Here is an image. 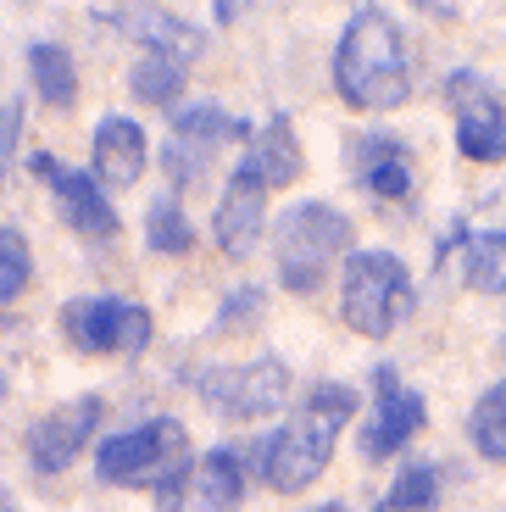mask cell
<instances>
[{
	"mask_svg": "<svg viewBox=\"0 0 506 512\" xmlns=\"http://www.w3.org/2000/svg\"><path fill=\"white\" fill-rule=\"evenodd\" d=\"M351 418H356V390H345V384H317V390H306L301 412H295L267 446H256V468L267 474V485L273 490H306L323 468H329L334 440H340V429Z\"/></svg>",
	"mask_w": 506,
	"mask_h": 512,
	"instance_id": "6da1fadb",
	"label": "cell"
},
{
	"mask_svg": "<svg viewBox=\"0 0 506 512\" xmlns=\"http://www.w3.org/2000/svg\"><path fill=\"white\" fill-rule=\"evenodd\" d=\"M334 84L356 112H384V106L406 101V45H401V28L379 6L356 12L351 28L340 34Z\"/></svg>",
	"mask_w": 506,
	"mask_h": 512,
	"instance_id": "7a4b0ae2",
	"label": "cell"
},
{
	"mask_svg": "<svg viewBox=\"0 0 506 512\" xmlns=\"http://www.w3.org/2000/svg\"><path fill=\"white\" fill-rule=\"evenodd\" d=\"M273 251H279L284 290L312 295L317 284H323V273H329L334 256L351 251V218H340V212H334V206H323V201L290 206V212L279 218Z\"/></svg>",
	"mask_w": 506,
	"mask_h": 512,
	"instance_id": "3957f363",
	"label": "cell"
},
{
	"mask_svg": "<svg viewBox=\"0 0 506 512\" xmlns=\"http://www.w3.org/2000/svg\"><path fill=\"white\" fill-rule=\"evenodd\" d=\"M340 312L356 334L384 340V334L412 312V279H406V268L390 251H356L351 262H345Z\"/></svg>",
	"mask_w": 506,
	"mask_h": 512,
	"instance_id": "277c9868",
	"label": "cell"
},
{
	"mask_svg": "<svg viewBox=\"0 0 506 512\" xmlns=\"http://www.w3.org/2000/svg\"><path fill=\"white\" fill-rule=\"evenodd\" d=\"M67 340L78 351H95V357H117V351H145L151 340V318H145L140 301H73L67 307Z\"/></svg>",
	"mask_w": 506,
	"mask_h": 512,
	"instance_id": "5b68a950",
	"label": "cell"
},
{
	"mask_svg": "<svg viewBox=\"0 0 506 512\" xmlns=\"http://www.w3.org/2000/svg\"><path fill=\"white\" fill-rule=\"evenodd\" d=\"M284 390H290V373H284V362H273V357L245 362V368H217V373L201 379L206 407L223 412V418H234V423L267 418V412L284 401Z\"/></svg>",
	"mask_w": 506,
	"mask_h": 512,
	"instance_id": "8992f818",
	"label": "cell"
},
{
	"mask_svg": "<svg viewBox=\"0 0 506 512\" xmlns=\"http://www.w3.org/2000/svg\"><path fill=\"white\" fill-rule=\"evenodd\" d=\"M445 95L456 106V145H462V156H473V162H506V112L490 84L473 73H451Z\"/></svg>",
	"mask_w": 506,
	"mask_h": 512,
	"instance_id": "52a82bcc",
	"label": "cell"
},
{
	"mask_svg": "<svg viewBox=\"0 0 506 512\" xmlns=\"http://www.w3.org/2000/svg\"><path fill=\"white\" fill-rule=\"evenodd\" d=\"M162 512H240V462L228 451L195 457L190 468H178L156 490Z\"/></svg>",
	"mask_w": 506,
	"mask_h": 512,
	"instance_id": "ba28073f",
	"label": "cell"
},
{
	"mask_svg": "<svg viewBox=\"0 0 506 512\" xmlns=\"http://www.w3.org/2000/svg\"><path fill=\"white\" fill-rule=\"evenodd\" d=\"M184 451V429L173 418H156L145 429H128L117 440H101V457H95V474L106 485H134V479L156 474L162 462H173Z\"/></svg>",
	"mask_w": 506,
	"mask_h": 512,
	"instance_id": "9c48e42d",
	"label": "cell"
},
{
	"mask_svg": "<svg viewBox=\"0 0 506 512\" xmlns=\"http://www.w3.org/2000/svg\"><path fill=\"white\" fill-rule=\"evenodd\" d=\"M240 134H245V123H234V117L217 112V106H190V112H178L173 140H167V173H173L178 184H195L206 173V162H212L228 140H240Z\"/></svg>",
	"mask_w": 506,
	"mask_h": 512,
	"instance_id": "30bf717a",
	"label": "cell"
},
{
	"mask_svg": "<svg viewBox=\"0 0 506 512\" xmlns=\"http://www.w3.org/2000/svg\"><path fill=\"white\" fill-rule=\"evenodd\" d=\"M34 173L56 190V206H62V218L73 223L84 240H112L117 234V212L112 201H106L101 190H95V179L89 173H73V167H62L51 151H39L34 156Z\"/></svg>",
	"mask_w": 506,
	"mask_h": 512,
	"instance_id": "8fae6325",
	"label": "cell"
},
{
	"mask_svg": "<svg viewBox=\"0 0 506 512\" xmlns=\"http://www.w3.org/2000/svg\"><path fill=\"white\" fill-rule=\"evenodd\" d=\"M95 423H101V401L84 396L73 407H56L51 418H39L28 429V457H34L39 474H62L67 462L84 451V440L95 435Z\"/></svg>",
	"mask_w": 506,
	"mask_h": 512,
	"instance_id": "7c38bea8",
	"label": "cell"
},
{
	"mask_svg": "<svg viewBox=\"0 0 506 512\" xmlns=\"http://www.w3.org/2000/svg\"><path fill=\"white\" fill-rule=\"evenodd\" d=\"M379 379H384V396H379V412H373V423H367V435H362V451H367L373 462H379V457H395V451H401L406 440L423 429V396L401 390L390 373H379Z\"/></svg>",
	"mask_w": 506,
	"mask_h": 512,
	"instance_id": "4fadbf2b",
	"label": "cell"
},
{
	"mask_svg": "<svg viewBox=\"0 0 506 512\" xmlns=\"http://www.w3.org/2000/svg\"><path fill=\"white\" fill-rule=\"evenodd\" d=\"M262 201H267V184L240 167L234 184L223 190V201H217V245L228 256H245L256 245V234H262Z\"/></svg>",
	"mask_w": 506,
	"mask_h": 512,
	"instance_id": "5bb4252c",
	"label": "cell"
},
{
	"mask_svg": "<svg viewBox=\"0 0 506 512\" xmlns=\"http://www.w3.org/2000/svg\"><path fill=\"white\" fill-rule=\"evenodd\" d=\"M95 173L106 184H134L145 173V128L134 117H101V128H95Z\"/></svg>",
	"mask_w": 506,
	"mask_h": 512,
	"instance_id": "9a60e30c",
	"label": "cell"
},
{
	"mask_svg": "<svg viewBox=\"0 0 506 512\" xmlns=\"http://www.w3.org/2000/svg\"><path fill=\"white\" fill-rule=\"evenodd\" d=\"M245 173L262 179L267 190H273V184H295V179H301V145H295L290 117H267V128H256V134H251Z\"/></svg>",
	"mask_w": 506,
	"mask_h": 512,
	"instance_id": "2e32d148",
	"label": "cell"
},
{
	"mask_svg": "<svg viewBox=\"0 0 506 512\" xmlns=\"http://www.w3.org/2000/svg\"><path fill=\"white\" fill-rule=\"evenodd\" d=\"M351 156H356V173H362V184L373 195L401 201V195L412 190V156H406L395 140H384V134H362V140L351 145Z\"/></svg>",
	"mask_w": 506,
	"mask_h": 512,
	"instance_id": "e0dca14e",
	"label": "cell"
},
{
	"mask_svg": "<svg viewBox=\"0 0 506 512\" xmlns=\"http://www.w3.org/2000/svg\"><path fill=\"white\" fill-rule=\"evenodd\" d=\"M28 73H34V90L39 101L51 106H73L78 95V67L62 45H28Z\"/></svg>",
	"mask_w": 506,
	"mask_h": 512,
	"instance_id": "ac0fdd59",
	"label": "cell"
},
{
	"mask_svg": "<svg viewBox=\"0 0 506 512\" xmlns=\"http://www.w3.org/2000/svg\"><path fill=\"white\" fill-rule=\"evenodd\" d=\"M462 273H468L473 290H484V295H506V234H473Z\"/></svg>",
	"mask_w": 506,
	"mask_h": 512,
	"instance_id": "d6986e66",
	"label": "cell"
},
{
	"mask_svg": "<svg viewBox=\"0 0 506 512\" xmlns=\"http://www.w3.org/2000/svg\"><path fill=\"white\" fill-rule=\"evenodd\" d=\"M473 446L490 462H506V384H490L473 407Z\"/></svg>",
	"mask_w": 506,
	"mask_h": 512,
	"instance_id": "ffe728a7",
	"label": "cell"
},
{
	"mask_svg": "<svg viewBox=\"0 0 506 512\" xmlns=\"http://www.w3.org/2000/svg\"><path fill=\"white\" fill-rule=\"evenodd\" d=\"M178 84H184V62H178V56H156V51L140 56V67H134V95H140V101L167 106L178 95Z\"/></svg>",
	"mask_w": 506,
	"mask_h": 512,
	"instance_id": "44dd1931",
	"label": "cell"
},
{
	"mask_svg": "<svg viewBox=\"0 0 506 512\" xmlns=\"http://www.w3.org/2000/svg\"><path fill=\"white\" fill-rule=\"evenodd\" d=\"M34 279V256H28V240L17 229H0V307L17 301Z\"/></svg>",
	"mask_w": 506,
	"mask_h": 512,
	"instance_id": "7402d4cb",
	"label": "cell"
},
{
	"mask_svg": "<svg viewBox=\"0 0 506 512\" xmlns=\"http://www.w3.org/2000/svg\"><path fill=\"white\" fill-rule=\"evenodd\" d=\"M440 501V468H406L379 512H429Z\"/></svg>",
	"mask_w": 506,
	"mask_h": 512,
	"instance_id": "603a6c76",
	"label": "cell"
},
{
	"mask_svg": "<svg viewBox=\"0 0 506 512\" xmlns=\"http://www.w3.org/2000/svg\"><path fill=\"white\" fill-rule=\"evenodd\" d=\"M145 234H151L156 251H190V223H184V212H178L173 195L151 201V212H145Z\"/></svg>",
	"mask_w": 506,
	"mask_h": 512,
	"instance_id": "cb8c5ba5",
	"label": "cell"
},
{
	"mask_svg": "<svg viewBox=\"0 0 506 512\" xmlns=\"http://www.w3.org/2000/svg\"><path fill=\"white\" fill-rule=\"evenodd\" d=\"M17 128H23V101H0V179H6V173H12Z\"/></svg>",
	"mask_w": 506,
	"mask_h": 512,
	"instance_id": "d4e9b609",
	"label": "cell"
},
{
	"mask_svg": "<svg viewBox=\"0 0 506 512\" xmlns=\"http://www.w3.org/2000/svg\"><path fill=\"white\" fill-rule=\"evenodd\" d=\"M228 307H234V312H228V318L217 323V329H240V323L251 318V307H256V290H240V295H234V301H228Z\"/></svg>",
	"mask_w": 506,
	"mask_h": 512,
	"instance_id": "484cf974",
	"label": "cell"
},
{
	"mask_svg": "<svg viewBox=\"0 0 506 512\" xmlns=\"http://www.w3.org/2000/svg\"><path fill=\"white\" fill-rule=\"evenodd\" d=\"M317 512H345V507H317Z\"/></svg>",
	"mask_w": 506,
	"mask_h": 512,
	"instance_id": "4316f807",
	"label": "cell"
},
{
	"mask_svg": "<svg viewBox=\"0 0 506 512\" xmlns=\"http://www.w3.org/2000/svg\"><path fill=\"white\" fill-rule=\"evenodd\" d=\"M0 512H12V507H6V501H0Z\"/></svg>",
	"mask_w": 506,
	"mask_h": 512,
	"instance_id": "83f0119b",
	"label": "cell"
}]
</instances>
